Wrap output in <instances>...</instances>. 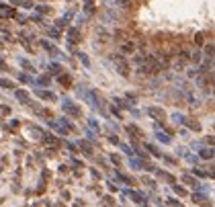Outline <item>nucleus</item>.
Wrapping results in <instances>:
<instances>
[{"label": "nucleus", "instance_id": "1", "mask_svg": "<svg viewBox=\"0 0 215 207\" xmlns=\"http://www.w3.org/2000/svg\"><path fill=\"white\" fill-rule=\"evenodd\" d=\"M191 59L195 62V64H201V59H203V54H201L199 49H195V51L191 54Z\"/></svg>", "mask_w": 215, "mask_h": 207}, {"label": "nucleus", "instance_id": "3", "mask_svg": "<svg viewBox=\"0 0 215 207\" xmlns=\"http://www.w3.org/2000/svg\"><path fill=\"white\" fill-rule=\"evenodd\" d=\"M203 156L209 158V156H213V152H209V150H203Z\"/></svg>", "mask_w": 215, "mask_h": 207}, {"label": "nucleus", "instance_id": "2", "mask_svg": "<svg viewBox=\"0 0 215 207\" xmlns=\"http://www.w3.org/2000/svg\"><path fill=\"white\" fill-rule=\"evenodd\" d=\"M147 113L150 115H154V117H164V111H160V109H147Z\"/></svg>", "mask_w": 215, "mask_h": 207}]
</instances>
